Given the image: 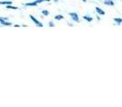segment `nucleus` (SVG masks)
Wrapping results in <instances>:
<instances>
[{
    "label": "nucleus",
    "mask_w": 122,
    "mask_h": 107,
    "mask_svg": "<svg viewBox=\"0 0 122 107\" xmlns=\"http://www.w3.org/2000/svg\"><path fill=\"white\" fill-rule=\"evenodd\" d=\"M30 19H31V20H32V21H33V23H34V24H36V26H38V27H43V24H42V23H41V21H39V20H38V19H36V17H34V16H33V15H30Z\"/></svg>",
    "instance_id": "obj_2"
},
{
    "label": "nucleus",
    "mask_w": 122,
    "mask_h": 107,
    "mask_svg": "<svg viewBox=\"0 0 122 107\" xmlns=\"http://www.w3.org/2000/svg\"><path fill=\"white\" fill-rule=\"evenodd\" d=\"M82 18L85 19V20H87V21H89V23H91V21L93 20V17H91V16H89V15H85Z\"/></svg>",
    "instance_id": "obj_7"
},
{
    "label": "nucleus",
    "mask_w": 122,
    "mask_h": 107,
    "mask_svg": "<svg viewBox=\"0 0 122 107\" xmlns=\"http://www.w3.org/2000/svg\"><path fill=\"white\" fill-rule=\"evenodd\" d=\"M114 21L116 23V25H117V26H120L121 24H122V18H118V17H115V18H114Z\"/></svg>",
    "instance_id": "obj_6"
},
{
    "label": "nucleus",
    "mask_w": 122,
    "mask_h": 107,
    "mask_svg": "<svg viewBox=\"0 0 122 107\" xmlns=\"http://www.w3.org/2000/svg\"><path fill=\"white\" fill-rule=\"evenodd\" d=\"M81 1H82V2H87V1H88V0H81Z\"/></svg>",
    "instance_id": "obj_15"
},
{
    "label": "nucleus",
    "mask_w": 122,
    "mask_h": 107,
    "mask_svg": "<svg viewBox=\"0 0 122 107\" xmlns=\"http://www.w3.org/2000/svg\"><path fill=\"white\" fill-rule=\"evenodd\" d=\"M24 5H25V6H36L38 4L33 1V2H27V3H25Z\"/></svg>",
    "instance_id": "obj_8"
},
{
    "label": "nucleus",
    "mask_w": 122,
    "mask_h": 107,
    "mask_svg": "<svg viewBox=\"0 0 122 107\" xmlns=\"http://www.w3.org/2000/svg\"><path fill=\"white\" fill-rule=\"evenodd\" d=\"M54 1H55V2H58V1H59V0H54Z\"/></svg>",
    "instance_id": "obj_16"
},
{
    "label": "nucleus",
    "mask_w": 122,
    "mask_h": 107,
    "mask_svg": "<svg viewBox=\"0 0 122 107\" xmlns=\"http://www.w3.org/2000/svg\"><path fill=\"white\" fill-rule=\"evenodd\" d=\"M69 15H70V17H71V19L73 21H75V23H79V17H78V14L76 12H70L69 13Z\"/></svg>",
    "instance_id": "obj_1"
},
{
    "label": "nucleus",
    "mask_w": 122,
    "mask_h": 107,
    "mask_svg": "<svg viewBox=\"0 0 122 107\" xmlns=\"http://www.w3.org/2000/svg\"><path fill=\"white\" fill-rule=\"evenodd\" d=\"M95 12H97V15H105V12H104L101 8H99V6H97V8H95Z\"/></svg>",
    "instance_id": "obj_4"
},
{
    "label": "nucleus",
    "mask_w": 122,
    "mask_h": 107,
    "mask_svg": "<svg viewBox=\"0 0 122 107\" xmlns=\"http://www.w3.org/2000/svg\"><path fill=\"white\" fill-rule=\"evenodd\" d=\"M0 4H3V5L12 4V0H8V1H0Z\"/></svg>",
    "instance_id": "obj_10"
},
{
    "label": "nucleus",
    "mask_w": 122,
    "mask_h": 107,
    "mask_svg": "<svg viewBox=\"0 0 122 107\" xmlns=\"http://www.w3.org/2000/svg\"><path fill=\"white\" fill-rule=\"evenodd\" d=\"M42 14L44 15V16H48V15H49V11H47V10H43V11H42Z\"/></svg>",
    "instance_id": "obj_13"
},
{
    "label": "nucleus",
    "mask_w": 122,
    "mask_h": 107,
    "mask_svg": "<svg viewBox=\"0 0 122 107\" xmlns=\"http://www.w3.org/2000/svg\"><path fill=\"white\" fill-rule=\"evenodd\" d=\"M49 1H51V0H36L34 2H36V4H40V3H42V2H49Z\"/></svg>",
    "instance_id": "obj_12"
},
{
    "label": "nucleus",
    "mask_w": 122,
    "mask_h": 107,
    "mask_svg": "<svg viewBox=\"0 0 122 107\" xmlns=\"http://www.w3.org/2000/svg\"><path fill=\"white\" fill-rule=\"evenodd\" d=\"M103 3L105 4V5H110V6H114L115 5V2L112 1V0H104Z\"/></svg>",
    "instance_id": "obj_3"
},
{
    "label": "nucleus",
    "mask_w": 122,
    "mask_h": 107,
    "mask_svg": "<svg viewBox=\"0 0 122 107\" xmlns=\"http://www.w3.org/2000/svg\"><path fill=\"white\" fill-rule=\"evenodd\" d=\"M6 9H9V10H18V8L13 6L12 4H8V5H6Z\"/></svg>",
    "instance_id": "obj_11"
},
{
    "label": "nucleus",
    "mask_w": 122,
    "mask_h": 107,
    "mask_svg": "<svg viewBox=\"0 0 122 107\" xmlns=\"http://www.w3.org/2000/svg\"><path fill=\"white\" fill-rule=\"evenodd\" d=\"M48 26H49V27H54V26H55V24H54V21H49Z\"/></svg>",
    "instance_id": "obj_14"
},
{
    "label": "nucleus",
    "mask_w": 122,
    "mask_h": 107,
    "mask_svg": "<svg viewBox=\"0 0 122 107\" xmlns=\"http://www.w3.org/2000/svg\"><path fill=\"white\" fill-rule=\"evenodd\" d=\"M0 24H1L2 26H12V24H11L10 21L4 20V19H0Z\"/></svg>",
    "instance_id": "obj_5"
},
{
    "label": "nucleus",
    "mask_w": 122,
    "mask_h": 107,
    "mask_svg": "<svg viewBox=\"0 0 122 107\" xmlns=\"http://www.w3.org/2000/svg\"><path fill=\"white\" fill-rule=\"evenodd\" d=\"M63 18H64V16H63V15H61V14L55 15V19H56V20H61V19H63Z\"/></svg>",
    "instance_id": "obj_9"
}]
</instances>
